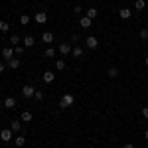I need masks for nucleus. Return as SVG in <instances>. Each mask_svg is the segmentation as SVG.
<instances>
[{"mask_svg":"<svg viewBox=\"0 0 148 148\" xmlns=\"http://www.w3.org/2000/svg\"><path fill=\"white\" fill-rule=\"evenodd\" d=\"M73 103H75V97H73L71 93H65V95L61 97V101H59V107H61V109H67V107L73 105Z\"/></svg>","mask_w":148,"mask_h":148,"instance_id":"obj_1","label":"nucleus"},{"mask_svg":"<svg viewBox=\"0 0 148 148\" xmlns=\"http://www.w3.org/2000/svg\"><path fill=\"white\" fill-rule=\"evenodd\" d=\"M12 132H14L12 128H4V130H0V140H2V142H10V140H12Z\"/></svg>","mask_w":148,"mask_h":148,"instance_id":"obj_2","label":"nucleus"},{"mask_svg":"<svg viewBox=\"0 0 148 148\" xmlns=\"http://www.w3.org/2000/svg\"><path fill=\"white\" fill-rule=\"evenodd\" d=\"M85 46L89 47V49H97V47H99V40H97L95 36H89V38L85 40Z\"/></svg>","mask_w":148,"mask_h":148,"instance_id":"obj_3","label":"nucleus"},{"mask_svg":"<svg viewBox=\"0 0 148 148\" xmlns=\"http://www.w3.org/2000/svg\"><path fill=\"white\" fill-rule=\"evenodd\" d=\"M34 20H36V24H46L47 22V14L46 12H36Z\"/></svg>","mask_w":148,"mask_h":148,"instance_id":"obj_4","label":"nucleus"},{"mask_svg":"<svg viewBox=\"0 0 148 148\" xmlns=\"http://www.w3.org/2000/svg\"><path fill=\"white\" fill-rule=\"evenodd\" d=\"M22 95L30 99V97H34V95H36V89L32 87V85H24V87H22Z\"/></svg>","mask_w":148,"mask_h":148,"instance_id":"obj_5","label":"nucleus"},{"mask_svg":"<svg viewBox=\"0 0 148 148\" xmlns=\"http://www.w3.org/2000/svg\"><path fill=\"white\" fill-rule=\"evenodd\" d=\"M14 56H16V53H14V47H12V46H8V47H4V49H2V57H4L6 61L12 59Z\"/></svg>","mask_w":148,"mask_h":148,"instance_id":"obj_6","label":"nucleus"},{"mask_svg":"<svg viewBox=\"0 0 148 148\" xmlns=\"http://www.w3.org/2000/svg\"><path fill=\"white\" fill-rule=\"evenodd\" d=\"M59 53H61V56H69V53H71V44H67V42L59 44Z\"/></svg>","mask_w":148,"mask_h":148,"instance_id":"obj_7","label":"nucleus"},{"mask_svg":"<svg viewBox=\"0 0 148 148\" xmlns=\"http://www.w3.org/2000/svg\"><path fill=\"white\" fill-rule=\"evenodd\" d=\"M22 44H24V47H34L36 46V38L34 36H26L22 40Z\"/></svg>","mask_w":148,"mask_h":148,"instance_id":"obj_8","label":"nucleus"},{"mask_svg":"<svg viewBox=\"0 0 148 148\" xmlns=\"http://www.w3.org/2000/svg\"><path fill=\"white\" fill-rule=\"evenodd\" d=\"M22 65V59H18V57H12V59H8V67L10 69H18Z\"/></svg>","mask_w":148,"mask_h":148,"instance_id":"obj_9","label":"nucleus"},{"mask_svg":"<svg viewBox=\"0 0 148 148\" xmlns=\"http://www.w3.org/2000/svg\"><path fill=\"white\" fill-rule=\"evenodd\" d=\"M119 16H121L123 20H128V18L132 16V10H130V8H121V10H119Z\"/></svg>","mask_w":148,"mask_h":148,"instance_id":"obj_10","label":"nucleus"},{"mask_svg":"<svg viewBox=\"0 0 148 148\" xmlns=\"http://www.w3.org/2000/svg\"><path fill=\"white\" fill-rule=\"evenodd\" d=\"M79 24H81V28H91V24H93V20L89 18V16H81V20H79Z\"/></svg>","mask_w":148,"mask_h":148,"instance_id":"obj_11","label":"nucleus"},{"mask_svg":"<svg viewBox=\"0 0 148 148\" xmlns=\"http://www.w3.org/2000/svg\"><path fill=\"white\" fill-rule=\"evenodd\" d=\"M4 107H6V109H14V107H16V99H14V97H6V99H4Z\"/></svg>","mask_w":148,"mask_h":148,"instance_id":"obj_12","label":"nucleus"},{"mask_svg":"<svg viewBox=\"0 0 148 148\" xmlns=\"http://www.w3.org/2000/svg\"><path fill=\"white\" fill-rule=\"evenodd\" d=\"M107 75H109L111 79H116V77H119V69L116 67H109L107 69Z\"/></svg>","mask_w":148,"mask_h":148,"instance_id":"obj_13","label":"nucleus"},{"mask_svg":"<svg viewBox=\"0 0 148 148\" xmlns=\"http://www.w3.org/2000/svg\"><path fill=\"white\" fill-rule=\"evenodd\" d=\"M53 79H56L53 71H46V73H44V81H46V83H53Z\"/></svg>","mask_w":148,"mask_h":148,"instance_id":"obj_14","label":"nucleus"},{"mask_svg":"<svg viewBox=\"0 0 148 148\" xmlns=\"http://www.w3.org/2000/svg\"><path fill=\"white\" fill-rule=\"evenodd\" d=\"M85 16H89L91 20H95V18L99 16V12H97V8H89V10L85 12Z\"/></svg>","mask_w":148,"mask_h":148,"instance_id":"obj_15","label":"nucleus"},{"mask_svg":"<svg viewBox=\"0 0 148 148\" xmlns=\"http://www.w3.org/2000/svg\"><path fill=\"white\" fill-rule=\"evenodd\" d=\"M42 40H44L46 44H51V42H53V34H51V32H44V36H42Z\"/></svg>","mask_w":148,"mask_h":148,"instance_id":"obj_16","label":"nucleus"},{"mask_svg":"<svg viewBox=\"0 0 148 148\" xmlns=\"http://www.w3.org/2000/svg\"><path fill=\"white\" fill-rule=\"evenodd\" d=\"M32 119H34V116H32V113H30V111H24V113H22V119H20V121H24V123H30Z\"/></svg>","mask_w":148,"mask_h":148,"instance_id":"obj_17","label":"nucleus"},{"mask_svg":"<svg viewBox=\"0 0 148 148\" xmlns=\"http://www.w3.org/2000/svg\"><path fill=\"white\" fill-rule=\"evenodd\" d=\"M10 128L14 130V132H18V130L22 128V123H20V121H12V123H10Z\"/></svg>","mask_w":148,"mask_h":148,"instance_id":"obj_18","label":"nucleus"},{"mask_svg":"<svg viewBox=\"0 0 148 148\" xmlns=\"http://www.w3.org/2000/svg\"><path fill=\"white\" fill-rule=\"evenodd\" d=\"M8 30H10V24L6 22V20H0V32H4V34H6Z\"/></svg>","mask_w":148,"mask_h":148,"instance_id":"obj_19","label":"nucleus"},{"mask_svg":"<svg viewBox=\"0 0 148 148\" xmlns=\"http://www.w3.org/2000/svg\"><path fill=\"white\" fill-rule=\"evenodd\" d=\"M10 44H12V47H16L18 44H20V36L12 34V36H10Z\"/></svg>","mask_w":148,"mask_h":148,"instance_id":"obj_20","label":"nucleus"},{"mask_svg":"<svg viewBox=\"0 0 148 148\" xmlns=\"http://www.w3.org/2000/svg\"><path fill=\"white\" fill-rule=\"evenodd\" d=\"M71 56H73V57H77V59H79V57L83 56V49H81V47H73V49H71Z\"/></svg>","mask_w":148,"mask_h":148,"instance_id":"obj_21","label":"nucleus"},{"mask_svg":"<svg viewBox=\"0 0 148 148\" xmlns=\"http://www.w3.org/2000/svg\"><path fill=\"white\" fill-rule=\"evenodd\" d=\"M14 142H16V146H20V148H22L24 144H26V138H24L22 134H20V136H16V138H14Z\"/></svg>","mask_w":148,"mask_h":148,"instance_id":"obj_22","label":"nucleus"},{"mask_svg":"<svg viewBox=\"0 0 148 148\" xmlns=\"http://www.w3.org/2000/svg\"><path fill=\"white\" fill-rule=\"evenodd\" d=\"M134 8H136V10H144V8H146V2H144V0H136V2H134Z\"/></svg>","mask_w":148,"mask_h":148,"instance_id":"obj_23","label":"nucleus"},{"mask_svg":"<svg viewBox=\"0 0 148 148\" xmlns=\"http://www.w3.org/2000/svg\"><path fill=\"white\" fill-rule=\"evenodd\" d=\"M20 24H22V26H28V24H30V16H28V14H22V16H20Z\"/></svg>","mask_w":148,"mask_h":148,"instance_id":"obj_24","label":"nucleus"},{"mask_svg":"<svg viewBox=\"0 0 148 148\" xmlns=\"http://www.w3.org/2000/svg\"><path fill=\"white\" fill-rule=\"evenodd\" d=\"M56 69H57V71L65 69V61H63V59H57V61H56Z\"/></svg>","mask_w":148,"mask_h":148,"instance_id":"obj_25","label":"nucleus"},{"mask_svg":"<svg viewBox=\"0 0 148 148\" xmlns=\"http://www.w3.org/2000/svg\"><path fill=\"white\" fill-rule=\"evenodd\" d=\"M34 99H36V101H42V99H44V91H40V89H36V95H34Z\"/></svg>","mask_w":148,"mask_h":148,"instance_id":"obj_26","label":"nucleus"},{"mask_svg":"<svg viewBox=\"0 0 148 148\" xmlns=\"http://www.w3.org/2000/svg\"><path fill=\"white\" fill-rule=\"evenodd\" d=\"M24 49H26L24 46H16V47H14V53H16V56H22V53H24Z\"/></svg>","mask_w":148,"mask_h":148,"instance_id":"obj_27","label":"nucleus"},{"mask_svg":"<svg viewBox=\"0 0 148 148\" xmlns=\"http://www.w3.org/2000/svg\"><path fill=\"white\" fill-rule=\"evenodd\" d=\"M53 56H56V49H53V47L49 46V47L46 49V57H53Z\"/></svg>","mask_w":148,"mask_h":148,"instance_id":"obj_28","label":"nucleus"},{"mask_svg":"<svg viewBox=\"0 0 148 148\" xmlns=\"http://www.w3.org/2000/svg\"><path fill=\"white\" fill-rule=\"evenodd\" d=\"M140 38H142V40H148V28H142V30H140Z\"/></svg>","mask_w":148,"mask_h":148,"instance_id":"obj_29","label":"nucleus"},{"mask_svg":"<svg viewBox=\"0 0 148 148\" xmlns=\"http://www.w3.org/2000/svg\"><path fill=\"white\" fill-rule=\"evenodd\" d=\"M73 14H77V16H79V14H83V6H79V4H77V6L73 8Z\"/></svg>","mask_w":148,"mask_h":148,"instance_id":"obj_30","label":"nucleus"},{"mask_svg":"<svg viewBox=\"0 0 148 148\" xmlns=\"http://www.w3.org/2000/svg\"><path fill=\"white\" fill-rule=\"evenodd\" d=\"M123 148H134V144H132V142H126V144H125Z\"/></svg>","mask_w":148,"mask_h":148,"instance_id":"obj_31","label":"nucleus"},{"mask_svg":"<svg viewBox=\"0 0 148 148\" xmlns=\"http://www.w3.org/2000/svg\"><path fill=\"white\" fill-rule=\"evenodd\" d=\"M142 114H144V116L148 119V107H144V109H142Z\"/></svg>","mask_w":148,"mask_h":148,"instance_id":"obj_32","label":"nucleus"},{"mask_svg":"<svg viewBox=\"0 0 148 148\" xmlns=\"http://www.w3.org/2000/svg\"><path fill=\"white\" fill-rule=\"evenodd\" d=\"M4 69H6V65H4V63L0 61V73H4Z\"/></svg>","mask_w":148,"mask_h":148,"instance_id":"obj_33","label":"nucleus"},{"mask_svg":"<svg viewBox=\"0 0 148 148\" xmlns=\"http://www.w3.org/2000/svg\"><path fill=\"white\" fill-rule=\"evenodd\" d=\"M144 138H146V140H148V130H146V132H144Z\"/></svg>","mask_w":148,"mask_h":148,"instance_id":"obj_34","label":"nucleus"},{"mask_svg":"<svg viewBox=\"0 0 148 148\" xmlns=\"http://www.w3.org/2000/svg\"><path fill=\"white\" fill-rule=\"evenodd\" d=\"M144 63H146V67H148V57H146V59H144Z\"/></svg>","mask_w":148,"mask_h":148,"instance_id":"obj_35","label":"nucleus"},{"mask_svg":"<svg viewBox=\"0 0 148 148\" xmlns=\"http://www.w3.org/2000/svg\"><path fill=\"white\" fill-rule=\"evenodd\" d=\"M73 2H79V0H73Z\"/></svg>","mask_w":148,"mask_h":148,"instance_id":"obj_36","label":"nucleus"}]
</instances>
